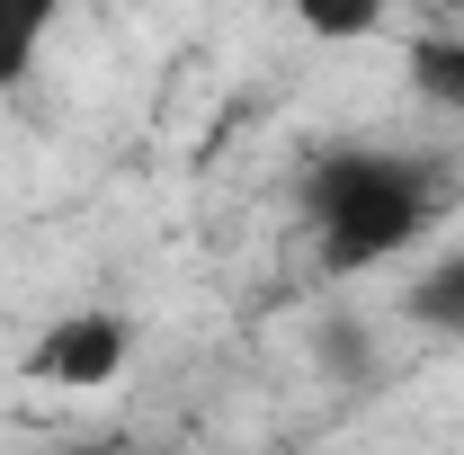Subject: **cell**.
Wrapping results in <instances>:
<instances>
[{"mask_svg":"<svg viewBox=\"0 0 464 455\" xmlns=\"http://www.w3.org/2000/svg\"><path fill=\"white\" fill-rule=\"evenodd\" d=\"M54 18H63V0H0V90H18V81L36 72Z\"/></svg>","mask_w":464,"mask_h":455,"instance_id":"obj_5","label":"cell"},{"mask_svg":"<svg viewBox=\"0 0 464 455\" xmlns=\"http://www.w3.org/2000/svg\"><path fill=\"white\" fill-rule=\"evenodd\" d=\"M402 322L429 331V340H464V250L429 259V268L402 286Z\"/></svg>","mask_w":464,"mask_h":455,"instance_id":"obj_3","label":"cell"},{"mask_svg":"<svg viewBox=\"0 0 464 455\" xmlns=\"http://www.w3.org/2000/svg\"><path fill=\"white\" fill-rule=\"evenodd\" d=\"M81 455H125V447H81Z\"/></svg>","mask_w":464,"mask_h":455,"instance_id":"obj_7","label":"cell"},{"mask_svg":"<svg viewBox=\"0 0 464 455\" xmlns=\"http://www.w3.org/2000/svg\"><path fill=\"white\" fill-rule=\"evenodd\" d=\"M402 72H411V90L429 99V108H447V116H464V36H411L402 45Z\"/></svg>","mask_w":464,"mask_h":455,"instance_id":"obj_4","label":"cell"},{"mask_svg":"<svg viewBox=\"0 0 464 455\" xmlns=\"http://www.w3.org/2000/svg\"><path fill=\"white\" fill-rule=\"evenodd\" d=\"M438 215H447V170L420 152H393V143H340L304 170V224H313V259L331 277L402 259Z\"/></svg>","mask_w":464,"mask_h":455,"instance_id":"obj_1","label":"cell"},{"mask_svg":"<svg viewBox=\"0 0 464 455\" xmlns=\"http://www.w3.org/2000/svg\"><path fill=\"white\" fill-rule=\"evenodd\" d=\"M125 366H134V322L108 313V304L54 313V322L27 340V357H18V375L45 384V393H108Z\"/></svg>","mask_w":464,"mask_h":455,"instance_id":"obj_2","label":"cell"},{"mask_svg":"<svg viewBox=\"0 0 464 455\" xmlns=\"http://www.w3.org/2000/svg\"><path fill=\"white\" fill-rule=\"evenodd\" d=\"M438 9H464V0H438Z\"/></svg>","mask_w":464,"mask_h":455,"instance_id":"obj_8","label":"cell"},{"mask_svg":"<svg viewBox=\"0 0 464 455\" xmlns=\"http://www.w3.org/2000/svg\"><path fill=\"white\" fill-rule=\"evenodd\" d=\"M393 18V0H295V27L322 36V45H357Z\"/></svg>","mask_w":464,"mask_h":455,"instance_id":"obj_6","label":"cell"}]
</instances>
